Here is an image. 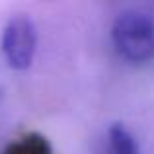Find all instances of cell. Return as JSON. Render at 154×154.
Here are the masks:
<instances>
[{
    "label": "cell",
    "instance_id": "7a4b0ae2",
    "mask_svg": "<svg viewBox=\"0 0 154 154\" xmlns=\"http://www.w3.org/2000/svg\"><path fill=\"white\" fill-rule=\"evenodd\" d=\"M37 49V31L27 16H16L2 31V53L6 63L14 70H26L31 66Z\"/></svg>",
    "mask_w": 154,
    "mask_h": 154
},
{
    "label": "cell",
    "instance_id": "6da1fadb",
    "mask_svg": "<svg viewBox=\"0 0 154 154\" xmlns=\"http://www.w3.org/2000/svg\"><path fill=\"white\" fill-rule=\"evenodd\" d=\"M111 41L127 63L144 64L154 59V22L140 12H123L113 22Z\"/></svg>",
    "mask_w": 154,
    "mask_h": 154
},
{
    "label": "cell",
    "instance_id": "3957f363",
    "mask_svg": "<svg viewBox=\"0 0 154 154\" xmlns=\"http://www.w3.org/2000/svg\"><path fill=\"white\" fill-rule=\"evenodd\" d=\"M107 140H109V152L111 154H139L137 140L121 123H115L109 127Z\"/></svg>",
    "mask_w": 154,
    "mask_h": 154
},
{
    "label": "cell",
    "instance_id": "277c9868",
    "mask_svg": "<svg viewBox=\"0 0 154 154\" xmlns=\"http://www.w3.org/2000/svg\"><path fill=\"white\" fill-rule=\"evenodd\" d=\"M6 154H53V150L47 139H43L37 133H29L20 140L12 143L6 148Z\"/></svg>",
    "mask_w": 154,
    "mask_h": 154
}]
</instances>
